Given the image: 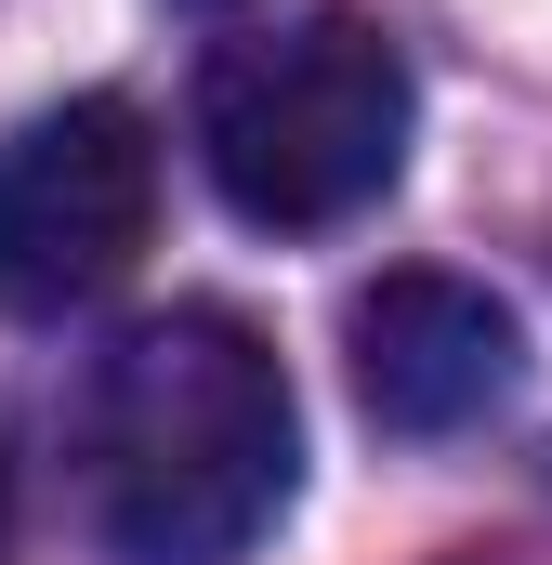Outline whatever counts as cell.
Wrapping results in <instances>:
<instances>
[{
	"instance_id": "6da1fadb",
	"label": "cell",
	"mask_w": 552,
	"mask_h": 565,
	"mask_svg": "<svg viewBox=\"0 0 552 565\" xmlns=\"http://www.w3.org/2000/svg\"><path fill=\"white\" fill-rule=\"evenodd\" d=\"M79 460H93V526L119 565H237L302 473V408H289L276 342L224 302L145 316L93 382Z\"/></svg>"
},
{
	"instance_id": "7a4b0ae2",
	"label": "cell",
	"mask_w": 552,
	"mask_h": 565,
	"mask_svg": "<svg viewBox=\"0 0 552 565\" xmlns=\"http://www.w3.org/2000/svg\"><path fill=\"white\" fill-rule=\"evenodd\" d=\"M408 53L369 26V13H289V26H251L211 53L198 79V158L224 184L237 224H276V237H329L355 224L395 171H408Z\"/></svg>"
},
{
	"instance_id": "3957f363",
	"label": "cell",
	"mask_w": 552,
	"mask_h": 565,
	"mask_svg": "<svg viewBox=\"0 0 552 565\" xmlns=\"http://www.w3.org/2000/svg\"><path fill=\"white\" fill-rule=\"evenodd\" d=\"M158 132L119 93H79L0 145V316H79L145 264Z\"/></svg>"
},
{
	"instance_id": "277c9868",
	"label": "cell",
	"mask_w": 552,
	"mask_h": 565,
	"mask_svg": "<svg viewBox=\"0 0 552 565\" xmlns=\"http://www.w3.org/2000/svg\"><path fill=\"white\" fill-rule=\"evenodd\" d=\"M342 342H355V395H369L382 434H474L487 408H513V382H527V329L474 277H421V264L355 289Z\"/></svg>"
},
{
	"instance_id": "5b68a950",
	"label": "cell",
	"mask_w": 552,
	"mask_h": 565,
	"mask_svg": "<svg viewBox=\"0 0 552 565\" xmlns=\"http://www.w3.org/2000/svg\"><path fill=\"white\" fill-rule=\"evenodd\" d=\"M0 540H13V460H0Z\"/></svg>"
}]
</instances>
